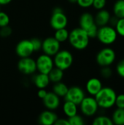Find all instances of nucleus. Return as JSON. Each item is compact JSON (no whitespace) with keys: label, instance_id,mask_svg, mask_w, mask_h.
<instances>
[{"label":"nucleus","instance_id":"nucleus-34","mask_svg":"<svg viewBox=\"0 0 124 125\" xmlns=\"http://www.w3.org/2000/svg\"><path fill=\"white\" fill-rule=\"evenodd\" d=\"M115 105L118 108H124V94H117Z\"/></svg>","mask_w":124,"mask_h":125},{"label":"nucleus","instance_id":"nucleus-17","mask_svg":"<svg viewBox=\"0 0 124 125\" xmlns=\"http://www.w3.org/2000/svg\"><path fill=\"white\" fill-rule=\"evenodd\" d=\"M110 18H111L110 12L107 10H105L104 8L102 10H97V12L94 16V20L96 24L99 27H100L105 25H108Z\"/></svg>","mask_w":124,"mask_h":125},{"label":"nucleus","instance_id":"nucleus-1","mask_svg":"<svg viewBox=\"0 0 124 125\" xmlns=\"http://www.w3.org/2000/svg\"><path fill=\"white\" fill-rule=\"evenodd\" d=\"M90 40L85 30L77 27L69 31L68 42L72 48L77 51H83L88 46Z\"/></svg>","mask_w":124,"mask_h":125},{"label":"nucleus","instance_id":"nucleus-19","mask_svg":"<svg viewBox=\"0 0 124 125\" xmlns=\"http://www.w3.org/2000/svg\"><path fill=\"white\" fill-rule=\"evenodd\" d=\"M62 111L67 118L72 117L78 113V105L71 101L64 100L62 105Z\"/></svg>","mask_w":124,"mask_h":125},{"label":"nucleus","instance_id":"nucleus-14","mask_svg":"<svg viewBox=\"0 0 124 125\" xmlns=\"http://www.w3.org/2000/svg\"><path fill=\"white\" fill-rule=\"evenodd\" d=\"M46 109L56 111L61 105V98L53 92H48L46 96L42 100Z\"/></svg>","mask_w":124,"mask_h":125},{"label":"nucleus","instance_id":"nucleus-27","mask_svg":"<svg viewBox=\"0 0 124 125\" xmlns=\"http://www.w3.org/2000/svg\"><path fill=\"white\" fill-rule=\"evenodd\" d=\"M10 18L8 14L4 11H0V28L8 26L10 24Z\"/></svg>","mask_w":124,"mask_h":125},{"label":"nucleus","instance_id":"nucleus-38","mask_svg":"<svg viewBox=\"0 0 124 125\" xmlns=\"http://www.w3.org/2000/svg\"><path fill=\"white\" fill-rule=\"evenodd\" d=\"M118 19H119V18H117L115 15H113V16L111 15V18H110V22H109V25H110V26L115 27V24L117 23Z\"/></svg>","mask_w":124,"mask_h":125},{"label":"nucleus","instance_id":"nucleus-33","mask_svg":"<svg viewBox=\"0 0 124 125\" xmlns=\"http://www.w3.org/2000/svg\"><path fill=\"white\" fill-rule=\"evenodd\" d=\"M116 73L122 78H124V59H121L116 64Z\"/></svg>","mask_w":124,"mask_h":125},{"label":"nucleus","instance_id":"nucleus-18","mask_svg":"<svg viewBox=\"0 0 124 125\" xmlns=\"http://www.w3.org/2000/svg\"><path fill=\"white\" fill-rule=\"evenodd\" d=\"M33 83L34 86L39 89H46L50 83L49 77L48 74L38 73L34 75L33 78Z\"/></svg>","mask_w":124,"mask_h":125},{"label":"nucleus","instance_id":"nucleus-15","mask_svg":"<svg viewBox=\"0 0 124 125\" xmlns=\"http://www.w3.org/2000/svg\"><path fill=\"white\" fill-rule=\"evenodd\" d=\"M57 119L58 116L54 111L46 109L39 114L38 122L42 125H53L55 124Z\"/></svg>","mask_w":124,"mask_h":125},{"label":"nucleus","instance_id":"nucleus-40","mask_svg":"<svg viewBox=\"0 0 124 125\" xmlns=\"http://www.w3.org/2000/svg\"><path fill=\"white\" fill-rule=\"evenodd\" d=\"M67 1H68V2H69L71 4H76L77 0H67Z\"/></svg>","mask_w":124,"mask_h":125},{"label":"nucleus","instance_id":"nucleus-16","mask_svg":"<svg viewBox=\"0 0 124 125\" xmlns=\"http://www.w3.org/2000/svg\"><path fill=\"white\" fill-rule=\"evenodd\" d=\"M103 87L102 83L100 79L97 78H91L86 82V90L91 96H95Z\"/></svg>","mask_w":124,"mask_h":125},{"label":"nucleus","instance_id":"nucleus-26","mask_svg":"<svg viewBox=\"0 0 124 125\" xmlns=\"http://www.w3.org/2000/svg\"><path fill=\"white\" fill-rule=\"evenodd\" d=\"M68 121L69 122V125H83L85 124L83 117L80 115H78V114L68 118Z\"/></svg>","mask_w":124,"mask_h":125},{"label":"nucleus","instance_id":"nucleus-2","mask_svg":"<svg viewBox=\"0 0 124 125\" xmlns=\"http://www.w3.org/2000/svg\"><path fill=\"white\" fill-rule=\"evenodd\" d=\"M116 96V92L113 88L106 86L102 87L94 97L100 108L110 109L115 106Z\"/></svg>","mask_w":124,"mask_h":125},{"label":"nucleus","instance_id":"nucleus-11","mask_svg":"<svg viewBox=\"0 0 124 125\" xmlns=\"http://www.w3.org/2000/svg\"><path fill=\"white\" fill-rule=\"evenodd\" d=\"M36 61L37 71L38 73L48 74L50 71L54 67L53 57L47 54L42 53L39 55Z\"/></svg>","mask_w":124,"mask_h":125},{"label":"nucleus","instance_id":"nucleus-32","mask_svg":"<svg viewBox=\"0 0 124 125\" xmlns=\"http://www.w3.org/2000/svg\"><path fill=\"white\" fill-rule=\"evenodd\" d=\"M106 4L107 0H94L92 7L96 10H100L105 7Z\"/></svg>","mask_w":124,"mask_h":125},{"label":"nucleus","instance_id":"nucleus-7","mask_svg":"<svg viewBox=\"0 0 124 125\" xmlns=\"http://www.w3.org/2000/svg\"><path fill=\"white\" fill-rule=\"evenodd\" d=\"M116 59V53L110 47L102 48L96 56V62L101 67L112 65Z\"/></svg>","mask_w":124,"mask_h":125},{"label":"nucleus","instance_id":"nucleus-13","mask_svg":"<svg viewBox=\"0 0 124 125\" xmlns=\"http://www.w3.org/2000/svg\"><path fill=\"white\" fill-rule=\"evenodd\" d=\"M85 97H86L85 91L81 87L77 86H73L69 87L67 93L64 97V100L71 101L79 105V104L81 103V101L83 100Z\"/></svg>","mask_w":124,"mask_h":125},{"label":"nucleus","instance_id":"nucleus-8","mask_svg":"<svg viewBox=\"0 0 124 125\" xmlns=\"http://www.w3.org/2000/svg\"><path fill=\"white\" fill-rule=\"evenodd\" d=\"M81 114L87 117H92L96 115L99 107L94 96H86L78 105Z\"/></svg>","mask_w":124,"mask_h":125},{"label":"nucleus","instance_id":"nucleus-5","mask_svg":"<svg viewBox=\"0 0 124 125\" xmlns=\"http://www.w3.org/2000/svg\"><path fill=\"white\" fill-rule=\"evenodd\" d=\"M54 67L66 71L73 64L74 56L71 51L67 49H61L56 55L53 56Z\"/></svg>","mask_w":124,"mask_h":125},{"label":"nucleus","instance_id":"nucleus-9","mask_svg":"<svg viewBox=\"0 0 124 125\" xmlns=\"http://www.w3.org/2000/svg\"><path fill=\"white\" fill-rule=\"evenodd\" d=\"M61 50V43L53 37H48L42 42V48L43 53L53 56Z\"/></svg>","mask_w":124,"mask_h":125},{"label":"nucleus","instance_id":"nucleus-4","mask_svg":"<svg viewBox=\"0 0 124 125\" xmlns=\"http://www.w3.org/2000/svg\"><path fill=\"white\" fill-rule=\"evenodd\" d=\"M118 36V34L115 27L108 24L99 27L96 38H97L99 42L102 44L109 46L115 42Z\"/></svg>","mask_w":124,"mask_h":125},{"label":"nucleus","instance_id":"nucleus-23","mask_svg":"<svg viewBox=\"0 0 124 125\" xmlns=\"http://www.w3.org/2000/svg\"><path fill=\"white\" fill-rule=\"evenodd\" d=\"M69 34V31H68V29L67 28H62L55 30L53 37L61 44L63 42L68 41Z\"/></svg>","mask_w":124,"mask_h":125},{"label":"nucleus","instance_id":"nucleus-20","mask_svg":"<svg viewBox=\"0 0 124 125\" xmlns=\"http://www.w3.org/2000/svg\"><path fill=\"white\" fill-rule=\"evenodd\" d=\"M68 89L69 87L66 83L62 81H59L53 83L52 87V92L55 93L57 96H58L60 98H64L67 93Z\"/></svg>","mask_w":124,"mask_h":125},{"label":"nucleus","instance_id":"nucleus-28","mask_svg":"<svg viewBox=\"0 0 124 125\" xmlns=\"http://www.w3.org/2000/svg\"><path fill=\"white\" fill-rule=\"evenodd\" d=\"M113 75V70L110 67V66L107 67H102L100 70V75L104 79H109L111 78Z\"/></svg>","mask_w":124,"mask_h":125},{"label":"nucleus","instance_id":"nucleus-3","mask_svg":"<svg viewBox=\"0 0 124 125\" xmlns=\"http://www.w3.org/2000/svg\"><path fill=\"white\" fill-rule=\"evenodd\" d=\"M79 27L86 31L90 39L96 37L99 26L96 24L94 16L91 12H85L81 14L79 18Z\"/></svg>","mask_w":124,"mask_h":125},{"label":"nucleus","instance_id":"nucleus-36","mask_svg":"<svg viewBox=\"0 0 124 125\" xmlns=\"http://www.w3.org/2000/svg\"><path fill=\"white\" fill-rule=\"evenodd\" d=\"M55 125H69L68 118H58L56 119Z\"/></svg>","mask_w":124,"mask_h":125},{"label":"nucleus","instance_id":"nucleus-39","mask_svg":"<svg viewBox=\"0 0 124 125\" xmlns=\"http://www.w3.org/2000/svg\"><path fill=\"white\" fill-rule=\"evenodd\" d=\"M12 1V0H0V6H5L9 4H10Z\"/></svg>","mask_w":124,"mask_h":125},{"label":"nucleus","instance_id":"nucleus-21","mask_svg":"<svg viewBox=\"0 0 124 125\" xmlns=\"http://www.w3.org/2000/svg\"><path fill=\"white\" fill-rule=\"evenodd\" d=\"M48 75L50 83H55L59 81H62L63 78L64 76V71L54 67Z\"/></svg>","mask_w":124,"mask_h":125},{"label":"nucleus","instance_id":"nucleus-6","mask_svg":"<svg viewBox=\"0 0 124 125\" xmlns=\"http://www.w3.org/2000/svg\"><path fill=\"white\" fill-rule=\"evenodd\" d=\"M68 22V18L61 7H56L53 9L50 18V26L53 29L56 30L62 28H67Z\"/></svg>","mask_w":124,"mask_h":125},{"label":"nucleus","instance_id":"nucleus-12","mask_svg":"<svg viewBox=\"0 0 124 125\" xmlns=\"http://www.w3.org/2000/svg\"><path fill=\"white\" fill-rule=\"evenodd\" d=\"M15 53L19 58L29 57L34 53L30 40H22L15 46Z\"/></svg>","mask_w":124,"mask_h":125},{"label":"nucleus","instance_id":"nucleus-10","mask_svg":"<svg viewBox=\"0 0 124 125\" xmlns=\"http://www.w3.org/2000/svg\"><path fill=\"white\" fill-rule=\"evenodd\" d=\"M17 67L20 73L25 75H34L37 72L36 61L31 56L20 58Z\"/></svg>","mask_w":124,"mask_h":125},{"label":"nucleus","instance_id":"nucleus-37","mask_svg":"<svg viewBox=\"0 0 124 125\" xmlns=\"http://www.w3.org/2000/svg\"><path fill=\"white\" fill-rule=\"evenodd\" d=\"M48 93V91L46 90V89H39L38 91H37V97L42 100L47 94Z\"/></svg>","mask_w":124,"mask_h":125},{"label":"nucleus","instance_id":"nucleus-31","mask_svg":"<svg viewBox=\"0 0 124 125\" xmlns=\"http://www.w3.org/2000/svg\"><path fill=\"white\" fill-rule=\"evenodd\" d=\"M31 42V44H32V46H33V48H34V52H38L39 51H41V48H42V40L39 38H37V37H34V38H32L30 40Z\"/></svg>","mask_w":124,"mask_h":125},{"label":"nucleus","instance_id":"nucleus-30","mask_svg":"<svg viewBox=\"0 0 124 125\" xmlns=\"http://www.w3.org/2000/svg\"><path fill=\"white\" fill-rule=\"evenodd\" d=\"M12 34V28L8 25L0 28V37L2 38H7L11 36Z\"/></svg>","mask_w":124,"mask_h":125},{"label":"nucleus","instance_id":"nucleus-25","mask_svg":"<svg viewBox=\"0 0 124 125\" xmlns=\"http://www.w3.org/2000/svg\"><path fill=\"white\" fill-rule=\"evenodd\" d=\"M92 124L94 125H113V122L112 119L107 116H98L93 120Z\"/></svg>","mask_w":124,"mask_h":125},{"label":"nucleus","instance_id":"nucleus-41","mask_svg":"<svg viewBox=\"0 0 124 125\" xmlns=\"http://www.w3.org/2000/svg\"><path fill=\"white\" fill-rule=\"evenodd\" d=\"M1 6H0V11H1Z\"/></svg>","mask_w":124,"mask_h":125},{"label":"nucleus","instance_id":"nucleus-35","mask_svg":"<svg viewBox=\"0 0 124 125\" xmlns=\"http://www.w3.org/2000/svg\"><path fill=\"white\" fill-rule=\"evenodd\" d=\"M93 1H94V0H77L76 4L79 7L86 9V8H89V7H92Z\"/></svg>","mask_w":124,"mask_h":125},{"label":"nucleus","instance_id":"nucleus-29","mask_svg":"<svg viewBox=\"0 0 124 125\" xmlns=\"http://www.w3.org/2000/svg\"><path fill=\"white\" fill-rule=\"evenodd\" d=\"M115 29L118 35L124 37V18H119L115 26Z\"/></svg>","mask_w":124,"mask_h":125},{"label":"nucleus","instance_id":"nucleus-24","mask_svg":"<svg viewBox=\"0 0 124 125\" xmlns=\"http://www.w3.org/2000/svg\"><path fill=\"white\" fill-rule=\"evenodd\" d=\"M114 15L118 18H124V0H117L113 7Z\"/></svg>","mask_w":124,"mask_h":125},{"label":"nucleus","instance_id":"nucleus-22","mask_svg":"<svg viewBox=\"0 0 124 125\" xmlns=\"http://www.w3.org/2000/svg\"><path fill=\"white\" fill-rule=\"evenodd\" d=\"M113 125H124V108H116L112 115Z\"/></svg>","mask_w":124,"mask_h":125}]
</instances>
